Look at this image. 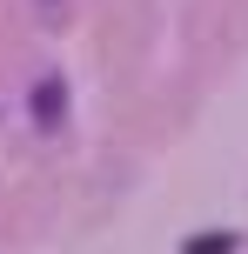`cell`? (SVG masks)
Segmentation results:
<instances>
[{"label":"cell","instance_id":"cell-1","mask_svg":"<svg viewBox=\"0 0 248 254\" xmlns=\"http://www.w3.org/2000/svg\"><path fill=\"white\" fill-rule=\"evenodd\" d=\"M61 114H67V80H54V74H47V80L34 87V121H40V127H54Z\"/></svg>","mask_w":248,"mask_h":254},{"label":"cell","instance_id":"cell-2","mask_svg":"<svg viewBox=\"0 0 248 254\" xmlns=\"http://www.w3.org/2000/svg\"><path fill=\"white\" fill-rule=\"evenodd\" d=\"M40 13H61V0H40Z\"/></svg>","mask_w":248,"mask_h":254}]
</instances>
